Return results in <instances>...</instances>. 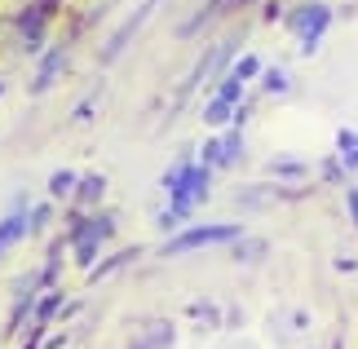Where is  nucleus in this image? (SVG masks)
I'll list each match as a JSON object with an SVG mask.
<instances>
[{"mask_svg":"<svg viewBox=\"0 0 358 349\" xmlns=\"http://www.w3.org/2000/svg\"><path fill=\"white\" fill-rule=\"evenodd\" d=\"M239 226H195V230H182L177 239L164 243V252L169 257H182L190 248H213V243H239Z\"/></svg>","mask_w":358,"mask_h":349,"instance_id":"f257e3e1","label":"nucleus"},{"mask_svg":"<svg viewBox=\"0 0 358 349\" xmlns=\"http://www.w3.org/2000/svg\"><path fill=\"white\" fill-rule=\"evenodd\" d=\"M292 27H296V36H301V53H314V49H319V40H323V31L332 27V9L319 5V0H310V5H301L292 13Z\"/></svg>","mask_w":358,"mask_h":349,"instance_id":"f03ea898","label":"nucleus"},{"mask_svg":"<svg viewBox=\"0 0 358 349\" xmlns=\"http://www.w3.org/2000/svg\"><path fill=\"white\" fill-rule=\"evenodd\" d=\"M155 5H159V0H142V9H137V13H133V18H129V22H124V27H120V31L111 36V40H106V53H102V58H106V62H111V58H120V53H124V45H129V40L137 36V27H142V22L150 18V9H155Z\"/></svg>","mask_w":358,"mask_h":349,"instance_id":"7ed1b4c3","label":"nucleus"},{"mask_svg":"<svg viewBox=\"0 0 358 349\" xmlns=\"http://www.w3.org/2000/svg\"><path fill=\"white\" fill-rule=\"evenodd\" d=\"M62 62H66V53L62 49H53L45 62H40V71H36V85H31V93H45L49 85H53V76L62 71Z\"/></svg>","mask_w":358,"mask_h":349,"instance_id":"20e7f679","label":"nucleus"},{"mask_svg":"<svg viewBox=\"0 0 358 349\" xmlns=\"http://www.w3.org/2000/svg\"><path fill=\"white\" fill-rule=\"evenodd\" d=\"M27 230H31V226H27V217H5V221H0V252H5L9 243H18Z\"/></svg>","mask_w":358,"mask_h":349,"instance_id":"39448f33","label":"nucleus"},{"mask_svg":"<svg viewBox=\"0 0 358 349\" xmlns=\"http://www.w3.org/2000/svg\"><path fill=\"white\" fill-rule=\"evenodd\" d=\"M230 115H235V102H226V97H213L208 111H203V124L222 129V124H230Z\"/></svg>","mask_w":358,"mask_h":349,"instance_id":"423d86ee","label":"nucleus"},{"mask_svg":"<svg viewBox=\"0 0 358 349\" xmlns=\"http://www.w3.org/2000/svg\"><path fill=\"white\" fill-rule=\"evenodd\" d=\"M261 85H266V93H287V76L279 66H266V71H261Z\"/></svg>","mask_w":358,"mask_h":349,"instance_id":"0eeeda50","label":"nucleus"},{"mask_svg":"<svg viewBox=\"0 0 358 349\" xmlns=\"http://www.w3.org/2000/svg\"><path fill=\"white\" fill-rule=\"evenodd\" d=\"M270 173L274 177H306V164H301V159H274Z\"/></svg>","mask_w":358,"mask_h":349,"instance_id":"6e6552de","label":"nucleus"},{"mask_svg":"<svg viewBox=\"0 0 358 349\" xmlns=\"http://www.w3.org/2000/svg\"><path fill=\"white\" fill-rule=\"evenodd\" d=\"M217 97H226V102H239V97H243V80L230 71V76L222 80V89H217Z\"/></svg>","mask_w":358,"mask_h":349,"instance_id":"1a4fd4ad","label":"nucleus"},{"mask_svg":"<svg viewBox=\"0 0 358 349\" xmlns=\"http://www.w3.org/2000/svg\"><path fill=\"white\" fill-rule=\"evenodd\" d=\"M102 186H106V181H102L98 173H93V177H85V181H80V199H85V204L102 199Z\"/></svg>","mask_w":358,"mask_h":349,"instance_id":"9d476101","label":"nucleus"},{"mask_svg":"<svg viewBox=\"0 0 358 349\" xmlns=\"http://www.w3.org/2000/svg\"><path fill=\"white\" fill-rule=\"evenodd\" d=\"M71 186H76V173H53V181H49V194H58V199H62V194H71Z\"/></svg>","mask_w":358,"mask_h":349,"instance_id":"9b49d317","label":"nucleus"},{"mask_svg":"<svg viewBox=\"0 0 358 349\" xmlns=\"http://www.w3.org/2000/svg\"><path fill=\"white\" fill-rule=\"evenodd\" d=\"M239 150H243V137H239V133H230L226 142H222V164H235V159H239Z\"/></svg>","mask_w":358,"mask_h":349,"instance_id":"f8f14e48","label":"nucleus"},{"mask_svg":"<svg viewBox=\"0 0 358 349\" xmlns=\"http://www.w3.org/2000/svg\"><path fill=\"white\" fill-rule=\"evenodd\" d=\"M235 76H239V80H252V76H261V62L252 58V53H248V58H239V66H235Z\"/></svg>","mask_w":358,"mask_h":349,"instance_id":"ddd939ff","label":"nucleus"},{"mask_svg":"<svg viewBox=\"0 0 358 349\" xmlns=\"http://www.w3.org/2000/svg\"><path fill=\"white\" fill-rule=\"evenodd\" d=\"M203 164H208V169H213V164H222V142H208V146H203Z\"/></svg>","mask_w":358,"mask_h":349,"instance_id":"4468645a","label":"nucleus"},{"mask_svg":"<svg viewBox=\"0 0 358 349\" xmlns=\"http://www.w3.org/2000/svg\"><path fill=\"white\" fill-rule=\"evenodd\" d=\"M53 310H58V292H49V297H45V301H40V318H49Z\"/></svg>","mask_w":358,"mask_h":349,"instance_id":"2eb2a0df","label":"nucleus"},{"mask_svg":"<svg viewBox=\"0 0 358 349\" xmlns=\"http://www.w3.org/2000/svg\"><path fill=\"white\" fill-rule=\"evenodd\" d=\"M345 204H350V213H354V226H358V190H345Z\"/></svg>","mask_w":358,"mask_h":349,"instance_id":"dca6fc26","label":"nucleus"},{"mask_svg":"<svg viewBox=\"0 0 358 349\" xmlns=\"http://www.w3.org/2000/svg\"><path fill=\"white\" fill-rule=\"evenodd\" d=\"M345 164H350V169H358V146H350V150H345Z\"/></svg>","mask_w":358,"mask_h":349,"instance_id":"f3484780","label":"nucleus"}]
</instances>
